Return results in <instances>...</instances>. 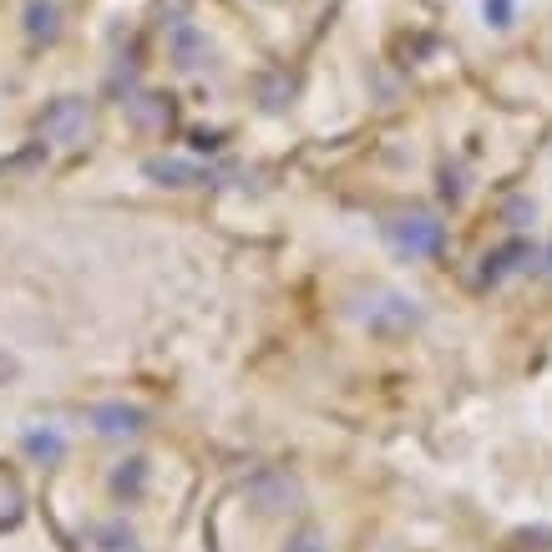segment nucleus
<instances>
[{"instance_id":"nucleus-1","label":"nucleus","mask_w":552,"mask_h":552,"mask_svg":"<svg viewBox=\"0 0 552 552\" xmlns=\"http://www.w3.org/2000/svg\"><path fill=\"white\" fill-rule=\"evenodd\" d=\"M390 233H396V244H401L406 254H436V249H441V223H436V218H426V213L401 218Z\"/></svg>"},{"instance_id":"nucleus-4","label":"nucleus","mask_w":552,"mask_h":552,"mask_svg":"<svg viewBox=\"0 0 552 552\" xmlns=\"http://www.w3.org/2000/svg\"><path fill=\"white\" fill-rule=\"evenodd\" d=\"M289 552H325V547H320V542H314V537H299V542H294Z\"/></svg>"},{"instance_id":"nucleus-3","label":"nucleus","mask_w":552,"mask_h":552,"mask_svg":"<svg viewBox=\"0 0 552 552\" xmlns=\"http://www.w3.org/2000/svg\"><path fill=\"white\" fill-rule=\"evenodd\" d=\"M26 446H31V456H56V451H61L56 436H26Z\"/></svg>"},{"instance_id":"nucleus-2","label":"nucleus","mask_w":552,"mask_h":552,"mask_svg":"<svg viewBox=\"0 0 552 552\" xmlns=\"http://www.w3.org/2000/svg\"><path fill=\"white\" fill-rule=\"evenodd\" d=\"M97 421H107L102 431H137V411H97Z\"/></svg>"}]
</instances>
